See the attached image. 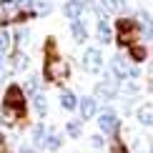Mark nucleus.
Segmentation results:
<instances>
[{
  "label": "nucleus",
  "mask_w": 153,
  "mask_h": 153,
  "mask_svg": "<svg viewBox=\"0 0 153 153\" xmlns=\"http://www.w3.org/2000/svg\"><path fill=\"white\" fill-rule=\"evenodd\" d=\"M28 65H30L28 53L25 50H15L13 53V71H28Z\"/></svg>",
  "instance_id": "obj_16"
},
{
  "label": "nucleus",
  "mask_w": 153,
  "mask_h": 153,
  "mask_svg": "<svg viewBox=\"0 0 153 153\" xmlns=\"http://www.w3.org/2000/svg\"><path fill=\"white\" fill-rule=\"evenodd\" d=\"M78 105V98H75L73 91H60V108L63 111H75Z\"/></svg>",
  "instance_id": "obj_18"
},
{
  "label": "nucleus",
  "mask_w": 153,
  "mask_h": 153,
  "mask_svg": "<svg viewBox=\"0 0 153 153\" xmlns=\"http://www.w3.org/2000/svg\"><path fill=\"white\" fill-rule=\"evenodd\" d=\"M25 13H20V8L15 5V0H0V28L13 23H23L25 20Z\"/></svg>",
  "instance_id": "obj_4"
},
{
  "label": "nucleus",
  "mask_w": 153,
  "mask_h": 153,
  "mask_svg": "<svg viewBox=\"0 0 153 153\" xmlns=\"http://www.w3.org/2000/svg\"><path fill=\"white\" fill-rule=\"evenodd\" d=\"M3 105H10V108H18V111H28V98H25V91L23 85H18V83H10L8 91L3 95Z\"/></svg>",
  "instance_id": "obj_5"
},
{
  "label": "nucleus",
  "mask_w": 153,
  "mask_h": 153,
  "mask_svg": "<svg viewBox=\"0 0 153 153\" xmlns=\"http://www.w3.org/2000/svg\"><path fill=\"white\" fill-rule=\"evenodd\" d=\"M103 146H105L103 136H93V138H91V148H93V151H100V148H103Z\"/></svg>",
  "instance_id": "obj_28"
},
{
  "label": "nucleus",
  "mask_w": 153,
  "mask_h": 153,
  "mask_svg": "<svg viewBox=\"0 0 153 153\" xmlns=\"http://www.w3.org/2000/svg\"><path fill=\"white\" fill-rule=\"evenodd\" d=\"M13 40H15V45H18V50H25V45H28V40H30V30H25V28H20L15 35H13Z\"/></svg>",
  "instance_id": "obj_23"
},
{
  "label": "nucleus",
  "mask_w": 153,
  "mask_h": 153,
  "mask_svg": "<svg viewBox=\"0 0 153 153\" xmlns=\"http://www.w3.org/2000/svg\"><path fill=\"white\" fill-rule=\"evenodd\" d=\"M45 133H48V128L43 123H38L35 128H33V148L38 151V148H45Z\"/></svg>",
  "instance_id": "obj_17"
},
{
  "label": "nucleus",
  "mask_w": 153,
  "mask_h": 153,
  "mask_svg": "<svg viewBox=\"0 0 153 153\" xmlns=\"http://www.w3.org/2000/svg\"><path fill=\"white\" fill-rule=\"evenodd\" d=\"M60 146H63L60 133H55L53 128H48V133H45V148H48V151H58Z\"/></svg>",
  "instance_id": "obj_19"
},
{
  "label": "nucleus",
  "mask_w": 153,
  "mask_h": 153,
  "mask_svg": "<svg viewBox=\"0 0 153 153\" xmlns=\"http://www.w3.org/2000/svg\"><path fill=\"white\" fill-rule=\"evenodd\" d=\"M75 108L80 111V118L83 120H91L95 113H98V98H93V95H83Z\"/></svg>",
  "instance_id": "obj_10"
},
{
  "label": "nucleus",
  "mask_w": 153,
  "mask_h": 153,
  "mask_svg": "<svg viewBox=\"0 0 153 153\" xmlns=\"http://www.w3.org/2000/svg\"><path fill=\"white\" fill-rule=\"evenodd\" d=\"M138 120H141V126H146V128H151L153 123V113H151V103H146L138 108Z\"/></svg>",
  "instance_id": "obj_21"
},
{
  "label": "nucleus",
  "mask_w": 153,
  "mask_h": 153,
  "mask_svg": "<svg viewBox=\"0 0 153 153\" xmlns=\"http://www.w3.org/2000/svg\"><path fill=\"white\" fill-rule=\"evenodd\" d=\"M65 133H68L71 138H80V133H83L80 120H68V123H65Z\"/></svg>",
  "instance_id": "obj_24"
},
{
  "label": "nucleus",
  "mask_w": 153,
  "mask_h": 153,
  "mask_svg": "<svg viewBox=\"0 0 153 153\" xmlns=\"http://www.w3.org/2000/svg\"><path fill=\"white\" fill-rule=\"evenodd\" d=\"M43 75H45L48 83L60 85V83H65L68 75H71V65H68V60L60 58L58 53H55V55H45V68H43Z\"/></svg>",
  "instance_id": "obj_1"
},
{
  "label": "nucleus",
  "mask_w": 153,
  "mask_h": 153,
  "mask_svg": "<svg viewBox=\"0 0 153 153\" xmlns=\"http://www.w3.org/2000/svg\"><path fill=\"white\" fill-rule=\"evenodd\" d=\"M118 95V80L111 75V71H105V80L95 85V95L93 98H103V100H113Z\"/></svg>",
  "instance_id": "obj_7"
},
{
  "label": "nucleus",
  "mask_w": 153,
  "mask_h": 153,
  "mask_svg": "<svg viewBox=\"0 0 153 153\" xmlns=\"http://www.w3.org/2000/svg\"><path fill=\"white\" fill-rule=\"evenodd\" d=\"M33 108L38 111V116H45V113H48V98H45L40 91L33 93Z\"/></svg>",
  "instance_id": "obj_20"
},
{
  "label": "nucleus",
  "mask_w": 153,
  "mask_h": 153,
  "mask_svg": "<svg viewBox=\"0 0 153 153\" xmlns=\"http://www.w3.org/2000/svg\"><path fill=\"white\" fill-rule=\"evenodd\" d=\"M116 28H118L116 40H118L120 48H128L133 43H138V23L133 20V18H120L116 23Z\"/></svg>",
  "instance_id": "obj_2"
},
{
  "label": "nucleus",
  "mask_w": 153,
  "mask_h": 153,
  "mask_svg": "<svg viewBox=\"0 0 153 153\" xmlns=\"http://www.w3.org/2000/svg\"><path fill=\"white\" fill-rule=\"evenodd\" d=\"M10 45H13V35L3 28V30H0V53H8Z\"/></svg>",
  "instance_id": "obj_25"
},
{
  "label": "nucleus",
  "mask_w": 153,
  "mask_h": 153,
  "mask_svg": "<svg viewBox=\"0 0 153 153\" xmlns=\"http://www.w3.org/2000/svg\"><path fill=\"white\" fill-rule=\"evenodd\" d=\"M103 53H100L98 48H88L85 53H83V71L88 73H100L103 71Z\"/></svg>",
  "instance_id": "obj_8"
},
{
  "label": "nucleus",
  "mask_w": 153,
  "mask_h": 153,
  "mask_svg": "<svg viewBox=\"0 0 153 153\" xmlns=\"http://www.w3.org/2000/svg\"><path fill=\"white\" fill-rule=\"evenodd\" d=\"M146 58H148V50H146V43H133V45H128V60L131 63H143Z\"/></svg>",
  "instance_id": "obj_12"
},
{
  "label": "nucleus",
  "mask_w": 153,
  "mask_h": 153,
  "mask_svg": "<svg viewBox=\"0 0 153 153\" xmlns=\"http://www.w3.org/2000/svg\"><path fill=\"white\" fill-rule=\"evenodd\" d=\"M38 91H40V78H38V75H30L28 78V95H33Z\"/></svg>",
  "instance_id": "obj_26"
},
{
  "label": "nucleus",
  "mask_w": 153,
  "mask_h": 153,
  "mask_svg": "<svg viewBox=\"0 0 153 153\" xmlns=\"http://www.w3.org/2000/svg\"><path fill=\"white\" fill-rule=\"evenodd\" d=\"M18 153H35V148H33V146H28V143H23V146H20V151H18Z\"/></svg>",
  "instance_id": "obj_29"
},
{
  "label": "nucleus",
  "mask_w": 153,
  "mask_h": 153,
  "mask_svg": "<svg viewBox=\"0 0 153 153\" xmlns=\"http://www.w3.org/2000/svg\"><path fill=\"white\" fill-rule=\"evenodd\" d=\"M0 120H3L5 128H15V126H20L25 120V113L18 111V108H10V105H3V111H0Z\"/></svg>",
  "instance_id": "obj_9"
},
{
  "label": "nucleus",
  "mask_w": 153,
  "mask_h": 153,
  "mask_svg": "<svg viewBox=\"0 0 153 153\" xmlns=\"http://www.w3.org/2000/svg\"><path fill=\"white\" fill-rule=\"evenodd\" d=\"M98 128H100V133H105V136H111V138L120 133V120H118L116 113H113V108H105V111L98 113Z\"/></svg>",
  "instance_id": "obj_6"
},
{
  "label": "nucleus",
  "mask_w": 153,
  "mask_h": 153,
  "mask_svg": "<svg viewBox=\"0 0 153 153\" xmlns=\"http://www.w3.org/2000/svg\"><path fill=\"white\" fill-rule=\"evenodd\" d=\"M98 43H103V45H108V43H113V28H111V23L105 20V18H100L98 20Z\"/></svg>",
  "instance_id": "obj_13"
},
{
  "label": "nucleus",
  "mask_w": 153,
  "mask_h": 153,
  "mask_svg": "<svg viewBox=\"0 0 153 153\" xmlns=\"http://www.w3.org/2000/svg\"><path fill=\"white\" fill-rule=\"evenodd\" d=\"M63 13H65V18H71V20L83 18V13H85V3H83V0H65V3H63Z\"/></svg>",
  "instance_id": "obj_11"
},
{
  "label": "nucleus",
  "mask_w": 153,
  "mask_h": 153,
  "mask_svg": "<svg viewBox=\"0 0 153 153\" xmlns=\"http://www.w3.org/2000/svg\"><path fill=\"white\" fill-rule=\"evenodd\" d=\"M53 10V0H33V13L35 15H48Z\"/></svg>",
  "instance_id": "obj_22"
},
{
  "label": "nucleus",
  "mask_w": 153,
  "mask_h": 153,
  "mask_svg": "<svg viewBox=\"0 0 153 153\" xmlns=\"http://www.w3.org/2000/svg\"><path fill=\"white\" fill-rule=\"evenodd\" d=\"M103 13H126V0H98Z\"/></svg>",
  "instance_id": "obj_15"
},
{
  "label": "nucleus",
  "mask_w": 153,
  "mask_h": 153,
  "mask_svg": "<svg viewBox=\"0 0 153 153\" xmlns=\"http://www.w3.org/2000/svg\"><path fill=\"white\" fill-rule=\"evenodd\" d=\"M0 153H8V151H5V141H3V136H0Z\"/></svg>",
  "instance_id": "obj_30"
},
{
  "label": "nucleus",
  "mask_w": 153,
  "mask_h": 153,
  "mask_svg": "<svg viewBox=\"0 0 153 153\" xmlns=\"http://www.w3.org/2000/svg\"><path fill=\"white\" fill-rule=\"evenodd\" d=\"M111 75L116 80H128V78H138L141 71H138L136 65H131L128 58H123V55H116V58L111 60Z\"/></svg>",
  "instance_id": "obj_3"
},
{
  "label": "nucleus",
  "mask_w": 153,
  "mask_h": 153,
  "mask_svg": "<svg viewBox=\"0 0 153 153\" xmlns=\"http://www.w3.org/2000/svg\"><path fill=\"white\" fill-rule=\"evenodd\" d=\"M71 35L75 38V43H85L88 40V28H85V23H83V18H75L71 23Z\"/></svg>",
  "instance_id": "obj_14"
},
{
  "label": "nucleus",
  "mask_w": 153,
  "mask_h": 153,
  "mask_svg": "<svg viewBox=\"0 0 153 153\" xmlns=\"http://www.w3.org/2000/svg\"><path fill=\"white\" fill-rule=\"evenodd\" d=\"M111 153H128V148L123 146V141H120L118 136H113V143H111Z\"/></svg>",
  "instance_id": "obj_27"
}]
</instances>
